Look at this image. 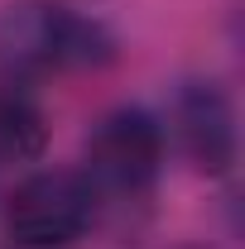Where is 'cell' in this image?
Listing matches in <instances>:
<instances>
[{"instance_id":"cell-5","label":"cell","mask_w":245,"mask_h":249,"mask_svg":"<svg viewBox=\"0 0 245 249\" xmlns=\"http://www.w3.org/2000/svg\"><path fill=\"white\" fill-rule=\"evenodd\" d=\"M48 144V110L24 77L0 82V163H24L39 158Z\"/></svg>"},{"instance_id":"cell-6","label":"cell","mask_w":245,"mask_h":249,"mask_svg":"<svg viewBox=\"0 0 245 249\" xmlns=\"http://www.w3.org/2000/svg\"><path fill=\"white\" fill-rule=\"evenodd\" d=\"M183 249H202V245H183Z\"/></svg>"},{"instance_id":"cell-2","label":"cell","mask_w":245,"mask_h":249,"mask_svg":"<svg viewBox=\"0 0 245 249\" xmlns=\"http://www.w3.org/2000/svg\"><path fill=\"white\" fill-rule=\"evenodd\" d=\"M101 216V192L77 163L34 168L5 192V235L20 249H67Z\"/></svg>"},{"instance_id":"cell-1","label":"cell","mask_w":245,"mask_h":249,"mask_svg":"<svg viewBox=\"0 0 245 249\" xmlns=\"http://www.w3.org/2000/svg\"><path fill=\"white\" fill-rule=\"evenodd\" d=\"M0 53L10 77H43V72H87L116 58V34L96 15L67 0H20L0 19Z\"/></svg>"},{"instance_id":"cell-3","label":"cell","mask_w":245,"mask_h":249,"mask_svg":"<svg viewBox=\"0 0 245 249\" xmlns=\"http://www.w3.org/2000/svg\"><path fill=\"white\" fill-rule=\"evenodd\" d=\"M168 163V129L149 106H111L87 129L82 144V173L92 178L101 196H149L159 173Z\"/></svg>"},{"instance_id":"cell-4","label":"cell","mask_w":245,"mask_h":249,"mask_svg":"<svg viewBox=\"0 0 245 249\" xmlns=\"http://www.w3.org/2000/svg\"><path fill=\"white\" fill-rule=\"evenodd\" d=\"M168 134L178 139L183 158L202 178H231L241 158V124L236 101L212 77H183L168 101Z\"/></svg>"},{"instance_id":"cell-7","label":"cell","mask_w":245,"mask_h":249,"mask_svg":"<svg viewBox=\"0 0 245 249\" xmlns=\"http://www.w3.org/2000/svg\"><path fill=\"white\" fill-rule=\"evenodd\" d=\"M0 168H5V163H0Z\"/></svg>"}]
</instances>
